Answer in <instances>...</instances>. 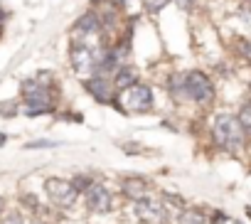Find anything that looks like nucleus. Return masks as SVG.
Instances as JSON below:
<instances>
[{"label":"nucleus","instance_id":"1","mask_svg":"<svg viewBox=\"0 0 251 224\" xmlns=\"http://www.w3.org/2000/svg\"><path fill=\"white\" fill-rule=\"evenodd\" d=\"M103 54L106 52L101 47H96L81 37L72 45V67L79 72V76H94L103 62Z\"/></svg>","mask_w":251,"mask_h":224},{"label":"nucleus","instance_id":"2","mask_svg":"<svg viewBox=\"0 0 251 224\" xmlns=\"http://www.w3.org/2000/svg\"><path fill=\"white\" fill-rule=\"evenodd\" d=\"M214 141L229 150V153H236L244 143V128L239 124L236 116H229V114H219L214 119Z\"/></svg>","mask_w":251,"mask_h":224},{"label":"nucleus","instance_id":"3","mask_svg":"<svg viewBox=\"0 0 251 224\" xmlns=\"http://www.w3.org/2000/svg\"><path fill=\"white\" fill-rule=\"evenodd\" d=\"M23 94H25V114L27 116H40L52 111V96L47 91V86H42L37 79H27L23 84Z\"/></svg>","mask_w":251,"mask_h":224},{"label":"nucleus","instance_id":"4","mask_svg":"<svg viewBox=\"0 0 251 224\" xmlns=\"http://www.w3.org/2000/svg\"><path fill=\"white\" fill-rule=\"evenodd\" d=\"M182 94H187L195 103H207L214 99V86L202 72H187L182 74Z\"/></svg>","mask_w":251,"mask_h":224},{"label":"nucleus","instance_id":"5","mask_svg":"<svg viewBox=\"0 0 251 224\" xmlns=\"http://www.w3.org/2000/svg\"><path fill=\"white\" fill-rule=\"evenodd\" d=\"M155 103V96H153V89L146 86V84H133L126 89L123 94V108L126 111H136V114H143V111H151Z\"/></svg>","mask_w":251,"mask_h":224},{"label":"nucleus","instance_id":"6","mask_svg":"<svg viewBox=\"0 0 251 224\" xmlns=\"http://www.w3.org/2000/svg\"><path fill=\"white\" fill-rule=\"evenodd\" d=\"M45 190H47V197L52 199V204H57V207H72L79 195L76 185L69 180H62V177H50L45 182Z\"/></svg>","mask_w":251,"mask_h":224},{"label":"nucleus","instance_id":"7","mask_svg":"<svg viewBox=\"0 0 251 224\" xmlns=\"http://www.w3.org/2000/svg\"><path fill=\"white\" fill-rule=\"evenodd\" d=\"M86 202H89V209L91 212L108 214L111 212V204H113V197H111V192L103 185H89L86 187Z\"/></svg>","mask_w":251,"mask_h":224},{"label":"nucleus","instance_id":"8","mask_svg":"<svg viewBox=\"0 0 251 224\" xmlns=\"http://www.w3.org/2000/svg\"><path fill=\"white\" fill-rule=\"evenodd\" d=\"M163 204L158 202V199H153V197H141V199H136V214L141 217V219H146V222H160L163 219Z\"/></svg>","mask_w":251,"mask_h":224},{"label":"nucleus","instance_id":"9","mask_svg":"<svg viewBox=\"0 0 251 224\" xmlns=\"http://www.w3.org/2000/svg\"><path fill=\"white\" fill-rule=\"evenodd\" d=\"M86 89H89L91 96H94L96 101H101V103H111V101H113V96H111L113 86H111V81H108L103 74H94V79L86 81Z\"/></svg>","mask_w":251,"mask_h":224},{"label":"nucleus","instance_id":"10","mask_svg":"<svg viewBox=\"0 0 251 224\" xmlns=\"http://www.w3.org/2000/svg\"><path fill=\"white\" fill-rule=\"evenodd\" d=\"M99 27H101V23H99V15H96V13H86V15H81V18L74 23V30H72V32H76L74 37H76V40H81V37H89V35H94Z\"/></svg>","mask_w":251,"mask_h":224},{"label":"nucleus","instance_id":"11","mask_svg":"<svg viewBox=\"0 0 251 224\" xmlns=\"http://www.w3.org/2000/svg\"><path fill=\"white\" fill-rule=\"evenodd\" d=\"M133 84H138V72L133 69V67H118L116 69V76H113V86L116 89H128V86H133Z\"/></svg>","mask_w":251,"mask_h":224},{"label":"nucleus","instance_id":"12","mask_svg":"<svg viewBox=\"0 0 251 224\" xmlns=\"http://www.w3.org/2000/svg\"><path fill=\"white\" fill-rule=\"evenodd\" d=\"M123 192L128 197H133V199H141L148 192V182L141 180V177H126L123 180Z\"/></svg>","mask_w":251,"mask_h":224},{"label":"nucleus","instance_id":"13","mask_svg":"<svg viewBox=\"0 0 251 224\" xmlns=\"http://www.w3.org/2000/svg\"><path fill=\"white\" fill-rule=\"evenodd\" d=\"M180 224H204V214L197 209H185L180 212Z\"/></svg>","mask_w":251,"mask_h":224},{"label":"nucleus","instance_id":"14","mask_svg":"<svg viewBox=\"0 0 251 224\" xmlns=\"http://www.w3.org/2000/svg\"><path fill=\"white\" fill-rule=\"evenodd\" d=\"M239 124L244 128V133L251 136V103H244L241 111H239Z\"/></svg>","mask_w":251,"mask_h":224},{"label":"nucleus","instance_id":"15","mask_svg":"<svg viewBox=\"0 0 251 224\" xmlns=\"http://www.w3.org/2000/svg\"><path fill=\"white\" fill-rule=\"evenodd\" d=\"M239 20H241V23H244V27L251 32V8H249V5L239 10Z\"/></svg>","mask_w":251,"mask_h":224},{"label":"nucleus","instance_id":"16","mask_svg":"<svg viewBox=\"0 0 251 224\" xmlns=\"http://www.w3.org/2000/svg\"><path fill=\"white\" fill-rule=\"evenodd\" d=\"M165 3H168V0H146V8H148L151 13H158Z\"/></svg>","mask_w":251,"mask_h":224},{"label":"nucleus","instance_id":"17","mask_svg":"<svg viewBox=\"0 0 251 224\" xmlns=\"http://www.w3.org/2000/svg\"><path fill=\"white\" fill-rule=\"evenodd\" d=\"M54 143L52 141H35V143H27V148H52Z\"/></svg>","mask_w":251,"mask_h":224},{"label":"nucleus","instance_id":"18","mask_svg":"<svg viewBox=\"0 0 251 224\" xmlns=\"http://www.w3.org/2000/svg\"><path fill=\"white\" fill-rule=\"evenodd\" d=\"M0 111H8L5 116H15V111H18V108H15V103H0Z\"/></svg>","mask_w":251,"mask_h":224},{"label":"nucleus","instance_id":"19","mask_svg":"<svg viewBox=\"0 0 251 224\" xmlns=\"http://www.w3.org/2000/svg\"><path fill=\"white\" fill-rule=\"evenodd\" d=\"M175 3H177V5L182 8V10H187V8L192 5V0H175Z\"/></svg>","mask_w":251,"mask_h":224},{"label":"nucleus","instance_id":"20","mask_svg":"<svg viewBox=\"0 0 251 224\" xmlns=\"http://www.w3.org/2000/svg\"><path fill=\"white\" fill-rule=\"evenodd\" d=\"M5 224H23V222H20L18 217H8V219H5Z\"/></svg>","mask_w":251,"mask_h":224},{"label":"nucleus","instance_id":"21","mask_svg":"<svg viewBox=\"0 0 251 224\" xmlns=\"http://www.w3.org/2000/svg\"><path fill=\"white\" fill-rule=\"evenodd\" d=\"M0 20H5V10L3 8H0Z\"/></svg>","mask_w":251,"mask_h":224},{"label":"nucleus","instance_id":"22","mask_svg":"<svg viewBox=\"0 0 251 224\" xmlns=\"http://www.w3.org/2000/svg\"><path fill=\"white\" fill-rule=\"evenodd\" d=\"M3 204H5V202H3V197H0V212H3Z\"/></svg>","mask_w":251,"mask_h":224}]
</instances>
